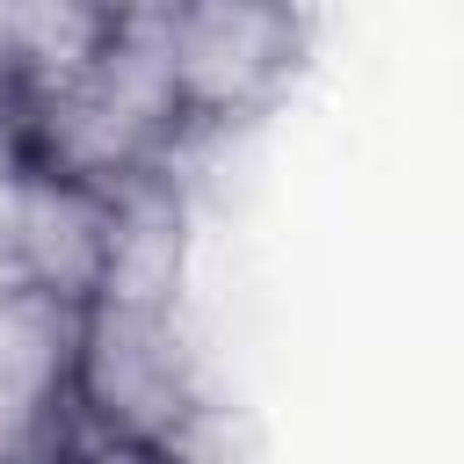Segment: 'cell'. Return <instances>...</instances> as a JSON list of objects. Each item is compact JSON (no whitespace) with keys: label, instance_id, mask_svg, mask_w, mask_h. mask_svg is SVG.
Wrapping results in <instances>:
<instances>
[{"label":"cell","instance_id":"obj_1","mask_svg":"<svg viewBox=\"0 0 464 464\" xmlns=\"http://www.w3.org/2000/svg\"><path fill=\"white\" fill-rule=\"evenodd\" d=\"M14 102L29 116L36 167L58 181L123 188V181L167 174L196 152L181 102H174V72H167V0L116 7V36L102 44L94 65H80L58 87L14 94Z\"/></svg>","mask_w":464,"mask_h":464},{"label":"cell","instance_id":"obj_6","mask_svg":"<svg viewBox=\"0 0 464 464\" xmlns=\"http://www.w3.org/2000/svg\"><path fill=\"white\" fill-rule=\"evenodd\" d=\"M109 196H116V232H109V276H102L94 304L181 312V283H188V181H181V167L138 174Z\"/></svg>","mask_w":464,"mask_h":464},{"label":"cell","instance_id":"obj_7","mask_svg":"<svg viewBox=\"0 0 464 464\" xmlns=\"http://www.w3.org/2000/svg\"><path fill=\"white\" fill-rule=\"evenodd\" d=\"M109 36H116V0H7L14 94L72 80L80 65L102 58Z\"/></svg>","mask_w":464,"mask_h":464},{"label":"cell","instance_id":"obj_2","mask_svg":"<svg viewBox=\"0 0 464 464\" xmlns=\"http://www.w3.org/2000/svg\"><path fill=\"white\" fill-rule=\"evenodd\" d=\"M312 58V14L283 0H167V72L188 145L261 123Z\"/></svg>","mask_w":464,"mask_h":464},{"label":"cell","instance_id":"obj_5","mask_svg":"<svg viewBox=\"0 0 464 464\" xmlns=\"http://www.w3.org/2000/svg\"><path fill=\"white\" fill-rule=\"evenodd\" d=\"M109 232H116V196L87 181L36 174L14 218L7 246V283H36L65 304H94L109 276Z\"/></svg>","mask_w":464,"mask_h":464},{"label":"cell","instance_id":"obj_3","mask_svg":"<svg viewBox=\"0 0 464 464\" xmlns=\"http://www.w3.org/2000/svg\"><path fill=\"white\" fill-rule=\"evenodd\" d=\"M80 420L109 442H145L196 464V435L210 420L203 362L181 312L152 304H87L80 334Z\"/></svg>","mask_w":464,"mask_h":464},{"label":"cell","instance_id":"obj_8","mask_svg":"<svg viewBox=\"0 0 464 464\" xmlns=\"http://www.w3.org/2000/svg\"><path fill=\"white\" fill-rule=\"evenodd\" d=\"M36 145H29V116L14 94H0V276H7V246H14V218H22V196L36 181Z\"/></svg>","mask_w":464,"mask_h":464},{"label":"cell","instance_id":"obj_4","mask_svg":"<svg viewBox=\"0 0 464 464\" xmlns=\"http://www.w3.org/2000/svg\"><path fill=\"white\" fill-rule=\"evenodd\" d=\"M80 334L87 304L0 276V464H58L87 435Z\"/></svg>","mask_w":464,"mask_h":464},{"label":"cell","instance_id":"obj_9","mask_svg":"<svg viewBox=\"0 0 464 464\" xmlns=\"http://www.w3.org/2000/svg\"><path fill=\"white\" fill-rule=\"evenodd\" d=\"M0 94H14V51H7V0H0Z\"/></svg>","mask_w":464,"mask_h":464}]
</instances>
